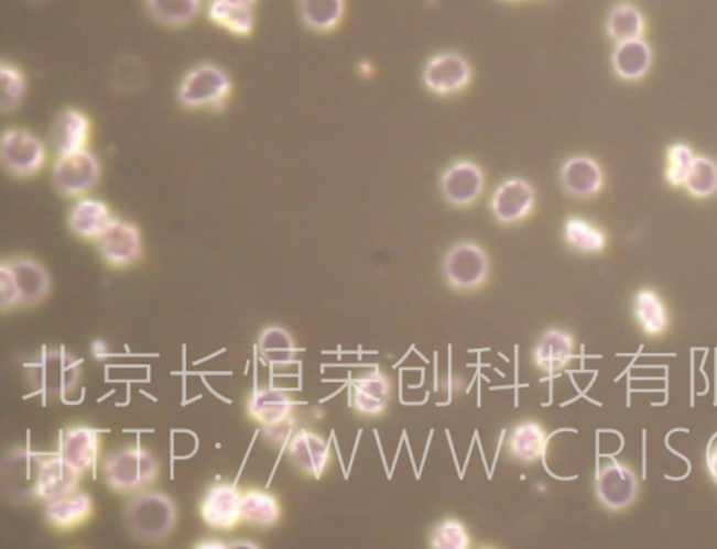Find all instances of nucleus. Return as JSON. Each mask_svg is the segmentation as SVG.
Returning <instances> with one entry per match:
<instances>
[{"label": "nucleus", "instance_id": "obj_13", "mask_svg": "<svg viewBox=\"0 0 717 549\" xmlns=\"http://www.w3.org/2000/svg\"><path fill=\"white\" fill-rule=\"evenodd\" d=\"M242 492L235 485L220 482L206 492L199 505V516L216 531H233L242 523Z\"/></svg>", "mask_w": 717, "mask_h": 549}, {"label": "nucleus", "instance_id": "obj_37", "mask_svg": "<svg viewBox=\"0 0 717 549\" xmlns=\"http://www.w3.org/2000/svg\"><path fill=\"white\" fill-rule=\"evenodd\" d=\"M427 546L432 549H469L472 547V537L460 518L446 517L432 528Z\"/></svg>", "mask_w": 717, "mask_h": 549}, {"label": "nucleus", "instance_id": "obj_3", "mask_svg": "<svg viewBox=\"0 0 717 549\" xmlns=\"http://www.w3.org/2000/svg\"><path fill=\"white\" fill-rule=\"evenodd\" d=\"M233 94V80L220 66L200 64L185 74L178 86V101L191 111L219 112Z\"/></svg>", "mask_w": 717, "mask_h": 549}, {"label": "nucleus", "instance_id": "obj_44", "mask_svg": "<svg viewBox=\"0 0 717 549\" xmlns=\"http://www.w3.org/2000/svg\"><path fill=\"white\" fill-rule=\"evenodd\" d=\"M230 2L247 4V7L254 8L258 0H230Z\"/></svg>", "mask_w": 717, "mask_h": 549}, {"label": "nucleus", "instance_id": "obj_30", "mask_svg": "<svg viewBox=\"0 0 717 549\" xmlns=\"http://www.w3.org/2000/svg\"><path fill=\"white\" fill-rule=\"evenodd\" d=\"M282 505L271 492L264 490L242 491L241 518L245 525L257 528H272L282 520Z\"/></svg>", "mask_w": 717, "mask_h": 549}, {"label": "nucleus", "instance_id": "obj_5", "mask_svg": "<svg viewBox=\"0 0 717 549\" xmlns=\"http://www.w3.org/2000/svg\"><path fill=\"white\" fill-rule=\"evenodd\" d=\"M442 271L452 289L472 294L482 289L491 278V259L482 245L461 241L447 251Z\"/></svg>", "mask_w": 717, "mask_h": 549}, {"label": "nucleus", "instance_id": "obj_24", "mask_svg": "<svg viewBox=\"0 0 717 549\" xmlns=\"http://www.w3.org/2000/svg\"><path fill=\"white\" fill-rule=\"evenodd\" d=\"M95 515V502L86 492L74 494L46 503L45 518L58 532H70L85 526Z\"/></svg>", "mask_w": 717, "mask_h": 549}, {"label": "nucleus", "instance_id": "obj_35", "mask_svg": "<svg viewBox=\"0 0 717 549\" xmlns=\"http://www.w3.org/2000/svg\"><path fill=\"white\" fill-rule=\"evenodd\" d=\"M149 14L167 28H187L198 19L203 0H144Z\"/></svg>", "mask_w": 717, "mask_h": 549}, {"label": "nucleus", "instance_id": "obj_25", "mask_svg": "<svg viewBox=\"0 0 717 549\" xmlns=\"http://www.w3.org/2000/svg\"><path fill=\"white\" fill-rule=\"evenodd\" d=\"M91 121L84 111L68 109L56 118L53 145L58 156L72 155L89 149Z\"/></svg>", "mask_w": 717, "mask_h": 549}, {"label": "nucleus", "instance_id": "obj_22", "mask_svg": "<svg viewBox=\"0 0 717 549\" xmlns=\"http://www.w3.org/2000/svg\"><path fill=\"white\" fill-rule=\"evenodd\" d=\"M113 218L116 217L105 201L86 195V197L77 198V201L72 205L68 224L76 238L96 243Z\"/></svg>", "mask_w": 717, "mask_h": 549}, {"label": "nucleus", "instance_id": "obj_41", "mask_svg": "<svg viewBox=\"0 0 717 549\" xmlns=\"http://www.w3.org/2000/svg\"><path fill=\"white\" fill-rule=\"evenodd\" d=\"M295 426L296 420H293V422L270 426V428H264V438L275 446L287 444L293 433H295Z\"/></svg>", "mask_w": 717, "mask_h": 549}, {"label": "nucleus", "instance_id": "obj_26", "mask_svg": "<svg viewBox=\"0 0 717 549\" xmlns=\"http://www.w3.org/2000/svg\"><path fill=\"white\" fill-rule=\"evenodd\" d=\"M8 263L18 282L23 306H37L48 297L51 278L43 264L30 256H15Z\"/></svg>", "mask_w": 717, "mask_h": 549}, {"label": "nucleus", "instance_id": "obj_28", "mask_svg": "<svg viewBox=\"0 0 717 549\" xmlns=\"http://www.w3.org/2000/svg\"><path fill=\"white\" fill-rule=\"evenodd\" d=\"M633 316L641 331L649 338L663 337L672 325L663 297L650 287H644L634 295Z\"/></svg>", "mask_w": 717, "mask_h": 549}, {"label": "nucleus", "instance_id": "obj_2", "mask_svg": "<svg viewBox=\"0 0 717 549\" xmlns=\"http://www.w3.org/2000/svg\"><path fill=\"white\" fill-rule=\"evenodd\" d=\"M102 471L111 491L120 495H137L156 484L160 463L151 450L131 446L108 457Z\"/></svg>", "mask_w": 717, "mask_h": 549}, {"label": "nucleus", "instance_id": "obj_17", "mask_svg": "<svg viewBox=\"0 0 717 549\" xmlns=\"http://www.w3.org/2000/svg\"><path fill=\"white\" fill-rule=\"evenodd\" d=\"M577 342L574 333L551 328L546 330L533 349V363L536 371L555 376L566 371L575 361Z\"/></svg>", "mask_w": 717, "mask_h": 549}, {"label": "nucleus", "instance_id": "obj_21", "mask_svg": "<svg viewBox=\"0 0 717 549\" xmlns=\"http://www.w3.org/2000/svg\"><path fill=\"white\" fill-rule=\"evenodd\" d=\"M550 433L539 420L514 425L507 439V453L514 463L533 465L545 455Z\"/></svg>", "mask_w": 717, "mask_h": 549}, {"label": "nucleus", "instance_id": "obj_18", "mask_svg": "<svg viewBox=\"0 0 717 549\" xmlns=\"http://www.w3.org/2000/svg\"><path fill=\"white\" fill-rule=\"evenodd\" d=\"M561 184L565 191L577 199L597 197L605 189L606 176L600 163L590 156H574L562 164Z\"/></svg>", "mask_w": 717, "mask_h": 549}, {"label": "nucleus", "instance_id": "obj_33", "mask_svg": "<svg viewBox=\"0 0 717 549\" xmlns=\"http://www.w3.org/2000/svg\"><path fill=\"white\" fill-rule=\"evenodd\" d=\"M345 0H298V13L306 28L316 33H332L345 18Z\"/></svg>", "mask_w": 717, "mask_h": 549}, {"label": "nucleus", "instance_id": "obj_39", "mask_svg": "<svg viewBox=\"0 0 717 549\" xmlns=\"http://www.w3.org/2000/svg\"><path fill=\"white\" fill-rule=\"evenodd\" d=\"M0 86H2V110L3 112L18 109L28 90V80L22 70L13 64L2 63L0 65Z\"/></svg>", "mask_w": 717, "mask_h": 549}, {"label": "nucleus", "instance_id": "obj_40", "mask_svg": "<svg viewBox=\"0 0 717 549\" xmlns=\"http://www.w3.org/2000/svg\"><path fill=\"white\" fill-rule=\"evenodd\" d=\"M22 306V295H20L13 271L8 261H3L0 265V310L7 315L8 311H13Z\"/></svg>", "mask_w": 717, "mask_h": 549}, {"label": "nucleus", "instance_id": "obj_6", "mask_svg": "<svg viewBox=\"0 0 717 549\" xmlns=\"http://www.w3.org/2000/svg\"><path fill=\"white\" fill-rule=\"evenodd\" d=\"M45 457L29 448H14L4 455L2 486L4 495L18 505L39 499V482Z\"/></svg>", "mask_w": 717, "mask_h": 549}, {"label": "nucleus", "instance_id": "obj_7", "mask_svg": "<svg viewBox=\"0 0 717 549\" xmlns=\"http://www.w3.org/2000/svg\"><path fill=\"white\" fill-rule=\"evenodd\" d=\"M0 155L4 168L19 178L37 176L48 157L43 140L24 128H10L3 133Z\"/></svg>", "mask_w": 717, "mask_h": 549}, {"label": "nucleus", "instance_id": "obj_12", "mask_svg": "<svg viewBox=\"0 0 717 549\" xmlns=\"http://www.w3.org/2000/svg\"><path fill=\"white\" fill-rule=\"evenodd\" d=\"M422 79L432 94L452 96L467 89L472 79V68L466 56L442 53L427 61Z\"/></svg>", "mask_w": 717, "mask_h": 549}, {"label": "nucleus", "instance_id": "obj_38", "mask_svg": "<svg viewBox=\"0 0 717 549\" xmlns=\"http://www.w3.org/2000/svg\"><path fill=\"white\" fill-rule=\"evenodd\" d=\"M696 153L693 146L685 142H675L665 152L664 179L669 187L684 188L691 167H693Z\"/></svg>", "mask_w": 717, "mask_h": 549}, {"label": "nucleus", "instance_id": "obj_23", "mask_svg": "<svg viewBox=\"0 0 717 549\" xmlns=\"http://www.w3.org/2000/svg\"><path fill=\"white\" fill-rule=\"evenodd\" d=\"M652 45L644 39L623 41L616 44L611 54L613 74L623 81H641L648 78L653 68Z\"/></svg>", "mask_w": 717, "mask_h": 549}, {"label": "nucleus", "instance_id": "obj_27", "mask_svg": "<svg viewBox=\"0 0 717 549\" xmlns=\"http://www.w3.org/2000/svg\"><path fill=\"white\" fill-rule=\"evenodd\" d=\"M82 474L61 455L45 459L39 482V499L45 503L74 494L79 487Z\"/></svg>", "mask_w": 717, "mask_h": 549}, {"label": "nucleus", "instance_id": "obj_36", "mask_svg": "<svg viewBox=\"0 0 717 549\" xmlns=\"http://www.w3.org/2000/svg\"><path fill=\"white\" fill-rule=\"evenodd\" d=\"M684 189L691 198L705 201L717 194V163L710 157L696 155L685 179Z\"/></svg>", "mask_w": 717, "mask_h": 549}, {"label": "nucleus", "instance_id": "obj_11", "mask_svg": "<svg viewBox=\"0 0 717 549\" xmlns=\"http://www.w3.org/2000/svg\"><path fill=\"white\" fill-rule=\"evenodd\" d=\"M286 453L296 469L312 480H322L334 463L332 443L314 430H296L286 444Z\"/></svg>", "mask_w": 717, "mask_h": 549}, {"label": "nucleus", "instance_id": "obj_10", "mask_svg": "<svg viewBox=\"0 0 717 549\" xmlns=\"http://www.w3.org/2000/svg\"><path fill=\"white\" fill-rule=\"evenodd\" d=\"M97 250L108 266L127 270L141 261L143 238L141 230L129 220L113 218L106 232L96 241Z\"/></svg>", "mask_w": 717, "mask_h": 549}, {"label": "nucleus", "instance_id": "obj_15", "mask_svg": "<svg viewBox=\"0 0 717 549\" xmlns=\"http://www.w3.org/2000/svg\"><path fill=\"white\" fill-rule=\"evenodd\" d=\"M393 378L380 367L359 374L352 382V407L363 418H380L389 410Z\"/></svg>", "mask_w": 717, "mask_h": 549}, {"label": "nucleus", "instance_id": "obj_16", "mask_svg": "<svg viewBox=\"0 0 717 549\" xmlns=\"http://www.w3.org/2000/svg\"><path fill=\"white\" fill-rule=\"evenodd\" d=\"M535 207V189L528 179H504L491 198L493 218L502 224H518L528 219Z\"/></svg>", "mask_w": 717, "mask_h": 549}, {"label": "nucleus", "instance_id": "obj_9", "mask_svg": "<svg viewBox=\"0 0 717 549\" xmlns=\"http://www.w3.org/2000/svg\"><path fill=\"white\" fill-rule=\"evenodd\" d=\"M101 178L99 157L89 149L58 156L53 168L56 189L65 197L82 198L97 187Z\"/></svg>", "mask_w": 717, "mask_h": 549}, {"label": "nucleus", "instance_id": "obj_29", "mask_svg": "<svg viewBox=\"0 0 717 549\" xmlns=\"http://www.w3.org/2000/svg\"><path fill=\"white\" fill-rule=\"evenodd\" d=\"M258 351L267 364L286 371L297 362L298 349L292 333L281 326L267 327L258 338Z\"/></svg>", "mask_w": 717, "mask_h": 549}, {"label": "nucleus", "instance_id": "obj_43", "mask_svg": "<svg viewBox=\"0 0 717 549\" xmlns=\"http://www.w3.org/2000/svg\"><path fill=\"white\" fill-rule=\"evenodd\" d=\"M198 547L199 548H226L227 546L224 542H211V541H209V542L199 543Z\"/></svg>", "mask_w": 717, "mask_h": 549}, {"label": "nucleus", "instance_id": "obj_34", "mask_svg": "<svg viewBox=\"0 0 717 549\" xmlns=\"http://www.w3.org/2000/svg\"><path fill=\"white\" fill-rule=\"evenodd\" d=\"M564 239L567 248L586 255L601 254L607 249L605 230L590 220L572 217L564 224Z\"/></svg>", "mask_w": 717, "mask_h": 549}, {"label": "nucleus", "instance_id": "obj_8", "mask_svg": "<svg viewBox=\"0 0 717 549\" xmlns=\"http://www.w3.org/2000/svg\"><path fill=\"white\" fill-rule=\"evenodd\" d=\"M595 486L602 507L610 512H622L637 502L641 484L631 465L610 459L598 466Z\"/></svg>", "mask_w": 717, "mask_h": 549}, {"label": "nucleus", "instance_id": "obj_4", "mask_svg": "<svg viewBox=\"0 0 717 549\" xmlns=\"http://www.w3.org/2000/svg\"><path fill=\"white\" fill-rule=\"evenodd\" d=\"M28 378L30 386L46 397H68L80 386V362L64 348L45 349L30 364Z\"/></svg>", "mask_w": 717, "mask_h": 549}, {"label": "nucleus", "instance_id": "obj_1", "mask_svg": "<svg viewBox=\"0 0 717 549\" xmlns=\"http://www.w3.org/2000/svg\"><path fill=\"white\" fill-rule=\"evenodd\" d=\"M123 520L129 534L143 543H162L178 525L175 502L163 492L143 491L129 501Z\"/></svg>", "mask_w": 717, "mask_h": 549}, {"label": "nucleus", "instance_id": "obj_42", "mask_svg": "<svg viewBox=\"0 0 717 549\" xmlns=\"http://www.w3.org/2000/svg\"><path fill=\"white\" fill-rule=\"evenodd\" d=\"M706 466L711 481L717 485V433L710 439L708 449H706Z\"/></svg>", "mask_w": 717, "mask_h": 549}, {"label": "nucleus", "instance_id": "obj_14", "mask_svg": "<svg viewBox=\"0 0 717 549\" xmlns=\"http://www.w3.org/2000/svg\"><path fill=\"white\" fill-rule=\"evenodd\" d=\"M441 191L453 207H471L485 191L482 168L471 161L454 162L442 174Z\"/></svg>", "mask_w": 717, "mask_h": 549}, {"label": "nucleus", "instance_id": "obj_20", "mask_svg": "<svg viewBox=\"0 0 717 549\" xmlns=\"http://www.w3.org/2000/svg\"><path fill=\"white\" fill-rule=\"evenodd\" d=\"M101 439L89 426H72L61 438L59 455L82 475L95 469L99 461Z\"/></svg>", "mask_w": 717, "mask_h": 549}, {"label": "nucleus", "instance_id": "obj_19", "mask_svg": "<svg viewBox=\"0 0 717 549\" xmlns=\"http://www.w3.org/2000/svg\"><path fill=\"white\" fill-rule=\"evenodd\" d=\"M297 402L285 389L265 387L258 388L247 402V413L262 428L293 422Z\"/></svg>", "mask_w": 717, "mask_h": 549}, {"label": "nucleus", "instance_id": "obj_31", "mask_svg": "<svg viewBox=\"0 0 717 549\" xmlns=\"http://www.w3.org/2000/svg\"><path fill=\"white\" fill-rule=\"evenodd\" d=\"M208 18L211 23L237 37H250L256 30L254 8L230 0H210Z\"/></svg>", "mask_w": 717, "mask_h": 549}, {"label": "nucleus", "instance_id": "obj_32", "mask_svg": "<svg viewBox=\"0 0 717 549\" xmlns=\"http://www.w3.org/2000/svg\"><path fill=\"white\" fill-rule=\"evenodd\" d=\"M606 32L613 43L644 39L648 32L647 18L641 9L623 2L610 10L606 20Z\"/></svg>", "mask_w": 717, "mask_h": 549}]
</instances>
